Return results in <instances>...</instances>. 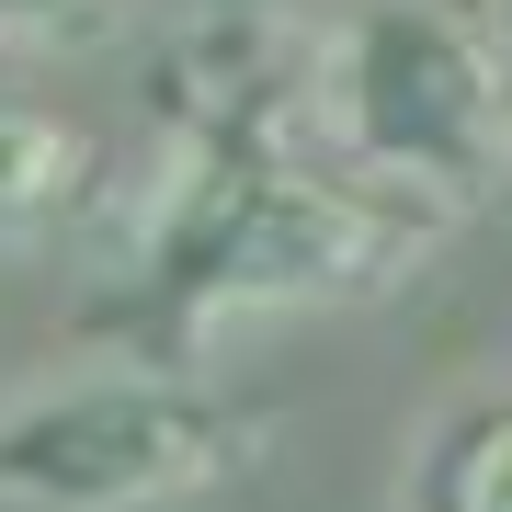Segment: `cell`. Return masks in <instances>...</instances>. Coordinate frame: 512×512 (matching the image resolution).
<instances>
[{
    "label": "cell",
    "instance_id": "5",
    "mask_svg": "<svg viewBox=\"0 0 512 512\" xmlns=\"http://www.w3.org/2000/svg\"><path fill=\"white\" fill-rule=\"evenodd\" d=\"M80 205V126L0 92V239H35Z\"/></svg>",
    "mask_w": 512,
    "mask_h": 512
},
{
    "label": "cell",
    "instance_id": "2",
    "mask_svg": "<svg viewBox=\"0 0 512 512\" xmlns=\"http://www.w3.org/2000/svg\"><path fill=\"white\" fill-rule=\"evenodd\" d=\"M251 421L217 387H183L171 365L69 376L46 399L0 410V490L35 512H148L239 467Z\"/></svg>",
    "mask_w": 512,
    "mask_h": 512
},
{
    "label": "cell",
    "instance_id": "1",
    "mask_svg": "<svg viewBox=\"0 0 512 512\" xmlns=\"http://www.w3.org/2000/svg\"><path fill=\"white\" fill-rule=\"evenodd\" d=\"M410 251H421L410 217H387V205L342 194V183H308V171H285L251 137H217L160 194V217L137 239V285H126L114 319L148 342V365H183L217 319L399 285Z\"/></svg>",
    "mask_w": 512,
    "mask_h": 512
},
{
    "label": "cell",
    "instance_id": "4",
    "mask_svg": "<svg viewBox=\"0 0 512 512\" xmlns=\"http://www.w3.org/2000/svg\"><path fill=\"white\" fill-rule=\"evenodd\" d=\"M399 512H512V387L444 410L433 433H421Z\"/></svg>",
    "mask_w": 512,
    "mask_h": 512
},
{
    "label": "cell",
    "instance_id": "6",
    "mask_svg": "<svg viewBox=\"0 0 512 512\" xmlns=\"http://www.w3.org/2000/svg\"><path fill=\"white\" fill-rule=\"evenodd\" d=\"M114 0H0V35H92Z\"/></svg>",
    "mask_w": 512,
    "mask_h": 512
},
{
    "label": "cell",
    "instance_id": "3",
    "mask_svg": "<svg viewBox=\"0 0 512 512\" xmlns=\"http://www.w3.org/2000/svg\"><path fill=\"white\" fill-rule=\"evenodd\" d=\"M319 80H330V126L353 137V160L399 171V183H444V194L501 171V137H512L501 57L444 0H376V12H353Z\"/></svg>",
    "mask_w": 512,
    "mask_h": 512
},
{
    "label": "cell",
    "instance_id": "7",
    "mask_svg": "<svg viewBox=\"0 0 512 512\" xmlns=\"http://www.w3.org/2000/svg\"><path fill=\"white\" fill-rule=\"evenodd\" d=\"M217 12H296V0H217Z\"/></svg>",
    "mask_w": 512,
    "mask_h": 512
}]
</instances>
